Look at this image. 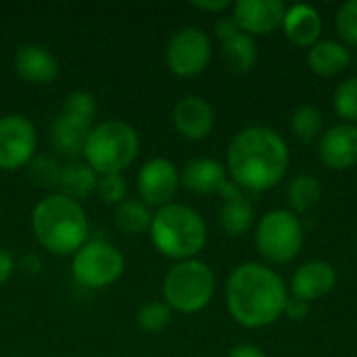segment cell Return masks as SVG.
I'll return each mask as SVG.
<instances>
[{"label":"cell","instance_id":"obj_1","mask_svg":"<svg viewBox=\"0 0 357 357\" xmlns=\"http://www.w3.org/2000/svg\"><path fill=\"white\" fill-rule=\"evenodd\" d=\"M291 153L287 140L266 126L241 130L228 146V174L241 190L264 192L287 174Z\"/></svg>","mask_w":357,"mask_h":357},{"label":"cell","instance_id":"obj_2","mask_svg":"<svg viewBox=\"0 0 357 357\" xmlns=\"http://www.w3.org/2000/svg\"><path fill=\"white\" fill-rule=\"evenodd\" d=\"M289 299L284 280L257 261L236 266L226 282V307L234 322L245 328L274 324L284 314Z\"/></svg>","mask_w":357,"mask_h":357},{"label":"cell","instance_id":"obj_3","mask_svg":"<svg viewBox=\"0 0 357 357\" xmlns=\"http://www.w3.org/2000/svg\"><path fill=\"white\" fill-rule=\"evenodd\" d=\"M31 230L46 251L54 255H69L86 245L88 218L77 201L56 192L44 197L33 207Z\"/></svg>","mask_w":357,"mask_h":357},{"label":"cell","instance_id":"obj_4","mask_svg":"<svg viewBox=\"0 0 357 357\" xmlns=\"http://www.w3.org/2000/svg\"><path fill=\"white\" fill-rule=\"evenodd\" d=\"M149 232L155 249L176 261L195 259L207 243V224L201 213L180 203L157 209Z\"/></svg>","mask_w":357,"mask_h":357},{"label":"cell","instance_id":"obj_5","mask_svg":"<svg viewBox=\"0 0 357 357\" xmlns=\"http://www.w3.org/2000/svg\"><path fill=\"white\" fill-rule=\"evenodd\" d=\"M138 151L140 138L136 128L121 119H107L90 130L82 155L98 176H107L130 167Z\"/></svg>","mask_w":357,"mask_h":357},{"label":"cell","instance_id":"obj_6","mask_svg":"<svg viewBox=\"0 0 357 357\" xmlns=\"http://www.w3.org/2000/svg\"><path fill=\"white\" fill-rule=\"evenodd\" d=\"M163 301L180 314L205 310L215 295V274L201 259L178 261L163 278Z\"/></svg>","mask_w":357,"mask_h":357},{"label":"cell","instance_id":"obj_7","mask_svg":"<svg viewBox=\"0 0 357 357\" xmlns=\"http://www.w3.org/2000/svg\"><path fill=\"white\" fill-rule=\"evenodd\" d=\"M255 247L274 266L291 264L303 247L301 220L291 209L268 211L255 228Z\"/></svg>","mask_w":357,"mask_h":357},{"label":"cell","instance_id":"obj_8","mask_svg":"<svg viewBox=\"0 0 357 357\" xmlns=\"http://www.w3.org/2000/svg\"><path fill=\"white\" fill-rule=\"evenodd\" d=\"M126 259L117 247L107 241H90L73 253V278L86 289H105L119 280Z\"/></svg>","mask_w":357,"mask_h":357},{"label":"cell","instance_id":"obj_9","mask_svg":"<svg viewBox=\"0 0 357 357\" xmlns=\"http://www.w3.org/2000/svg\"><path fill=\"white\" fill-rule=\"evenodd\" d=\"M213 46L209 36L199 27H182L176 31L165 50L167 67L178 77H195L203 73L211 61Z\"/></svg>","mask_w":357,"mask_h":357},{"label":"cell","instance_id":"obj_10","mask_svg":"<svg viewBox=\"0 0 357 357\" xmlns=\"http://www.w3.org/2000/svg\"><path fill=\"white\" fill-rule=\"evenodd\" d=\"M38 144L36 126L19 113L0 117V169L13 172L33 159Z\"/></svg>","mask_w":357,"mask_h":357},{"label":"cell","instance_id":"obj_11","mask_svg":"<svg viewBox=\"0 0 357 357\" xmlns=\"http://www.w3.org/2000/svg\"><path fill=\"white\" fill-rule=\"evenodd\" d=\"M138 195L140 201L149 207H165L178 192L180 174L176 165L165 157L149 159L138 172Z\"/></svg>","mask_w":357,"mask_h":357},{"label":"cell","instance_id":"obj_12","mask_svg":"<svg viewBox=\"0 0 357 357\" xmlns=\"http://www.w3.org/2000/svg\"><path fill=\"white\" fill-rule=\"evenodd\" d=\"M287 6L280 0H238L232 4V19L247 36H268L282 27Z\"/></svg>","mask_w":357,"mask_h":357},{"label":"cell","instance_id":"obj_13","mask_svg":"<svg viewBox=\"0 0 357 357\" xmlns=\"http://www.w3.org/2000/svg\"><path fill=\"white\" fill-rule=\"evenodd\" d=\"M322 163L333 172H345L357 165V123H339L328 128L318 142Z\"/></svg>","mask_w":357,"mask_h":357},{"label":"cell","instance_id":"obj_14","mask_svg":"<svg viewBox=\"0 0 357 357\" xmlns=\"http://www.w3.org/2000/svg\"><path fill=\"white\" fill-rule=\"evenodd\" d=\"M172 121L180 136L197 142V140H205L211 134L215 123V113L213 107L203 96L188 94L180 98L178 105L174 107Z\"/></svg>","mask_w":357,"mask_h":357},{"label":"cell","instance_id":"obj_15","mask_svg":"<svg viewBox=\"0 0 357 357\" xmlns=\"http://www.w3.org/2000/svg\"><path fill=\"white\" fill-rule=\"evenodd\" d=\"M337 284V272L328 261L314 259L299 266L291 278V293L305 303L326 297Z\"/></svg>","mask_w":357,"mask_h":357},{"label":"cell","instance_id":"obj_16","mask_svg":"<svg viewBox=\"0 0 357 357\" xmlns=\"http://www.w3.org/2000/svg\"><path fill=\"white\" fill-rule=\"evenodd\" d=\"M15 71L29 84H50L59 75V63L54 54L40 44H25L15 54Z\"/></svg>","mask_w":357,"mask_h":357},{"label":"cell","instance_id":"obj_17","mask_svg":"<svg viewBox=\"0 0 357 357\" xmlns=\"http://www.w3.org/2000/svg\"><path fill=\"white\" fill-rule=\"evenodd\" d=\"M226 172V165L218 159L197 157L184 165V172L180 174V184H184V188L195 195H220L222 186L228 182Z\"/></svg>","mask_w":357,"mask_h":357},{"label":"cell","instance_id":"obj_18","mask_svg":"<svg viewBox=\"0 0 357 357\" xmlns=\"http://www.w3.org/2000/svg\"><path fill=\"white\" fill-rule=\"evenodd\" d=\"M322 27H324L322 17L314 6H310V4H293L291 8H287L282 29H284L287 38L295 46L312 48L316 42H320Z\"/></svg>","mask_w":357,"mask_h":357},{"label":"cell","instance_id":"obj_19","mask_svg":"<svg viewBox=\"0 0 357 357\" xmlns=\"http://www.w3.org/2000/svg\"><path fill=\"white\" fill-rule=\"evenodd\" d=\"M351 63V50L339 40H320L307 50V65L320 77H335Z\"/></svg>","mask_w":357,"mask_h":357},{"label":"cell","instance_id":"obj_20","mask_svg":"<svg viewBox=\"0 0 357 357\" xmlns=\"http://www.w3.org/2000/svg\"><path fill=\"white\" fill-rule=\"evenodd\" d=\"M220 42H222V56H224L226 65L230 67V71L249 73L257 65V59H259L257 44L245 31L238 29Z\"/></svg>","mask_w":357,"mask_h":357},{"label":"cell","instance_id":"obj_21","mask_svg":"<svg viewBox=\"0 0 357 357\" xmlns=\"http://www.w3.org/2000/svg\"><path fill=\"white\" fill-rule=\"evenodd\" d=\"M90 130H92L90 123L59 113V117L52 121V142L65 155H79L84 153V144Z\"/></svg>","mask_w":357,"mask_h":357},{"label":"cell","instance_id":"obj_22","mask_svg":"<svg viewBox=\"0 0 357 357\" xmlns=\"http://www.w3.org/2000/svg\"><path fill=\"white\" fill-rule=\"evenodd\" d=\"M96 182H98V174L86 163H71L65 165L61 169V178H59V190L61 195L73 199L79 203V199L96 192Z\"/></svg>","mask_w":357,"mask_h":357},{"label":"cell","instance_id":"obj_23","mask_svg":"<svg viewBox=\"0 0 357 357\" xmlns=\"http://www.w3.org/2000/svg\"><path fill=\"white\" fill-rule=\"evenodd\" d=\"M253 220H255V209L245 195L224 201L220 209V226L228 236L245 234L253 226Z\"/></svg>","mask_w":357,"mask_h":357},{"label":"cell","instance_id":"obj_24","mask_svg":"<svg viewBox=\"0 0 357 357\" xmlns=\"http://www.w3.org/2000/svg\"><path fill=\"white\" fill-rule=\"evenodd\" d=\"M320 199H322V184L316 176L301 174L293 178L291 184L287 186V203L295 215L312 211L320 203Z\"/></svg>","mask_w":357,"mask_h":357},{"label":"cell","instance_id":"obj_25","mask_svg":"<svg viewBox=\"0 0 357 357\" xmlns=\"http://www.w3.org/2000/svg\"><path fill=\"white\" fill-rule=\"evenodd\" d=\"M113 218H115V226L130 236L151 230V222H153L151 207L138 199H126L123 203H119L115 207Z\"/></svg>","mask_w":357,"mask_h":357},{"label":"cell","instance_id":"obj_26","mask_svg":"<svg viewBox=\"0 0 357 357\" xmlns=\"http://www.w3.org/2000/svg\"><path fill=\"white\" fill-rule=\"evenodd\" d=\"M291 130L297 140L301 142H314L324 134V115L314 105H301L293 111L291 117Z\"/></svg>","mask_w":357,"mask_h":357},{"label":"cell","instance_id":"obj_27","mask_svg":"<svg viewBox=\"0 0 357 357\" xmlns=\"http://www.w3.org/2000/svg\"><path fill=\"white\" fill-rule=\"evenodd\" d=\"M172 322V310L165 301H149L136 314V324L149 335L163 333Z\"/></svg>","mask_w":357,"mask_h":357},{"label":"cell","instance_id":"obj_28","mask_svg":"<svg viewBox=\"0 0 357 357\" xmlns=\"http://www.w3.org/2000/svg\"><path fill=\"white\" fill-rule=\"evenodd\" d=\"M333 105L343 123H357V77H347L337 86Z\"/></svg>","mask_w":357,"mask_h":357},{"label":"cell","instance_id":"obj_29","mask_svg":"<svg viewBox=\"0 0 357 357\" xmlns=\"http://www.w3.org/2000/svg\"><path fill=\"white\" fill-rule=\"evenodd\" d=\"M61 113L73 117V119H79V121H86L92 126L94 121V115H96V100L90 92H84V90H73L65 96L63 100V109Z\"/></svg>","mask_w":357,"mask_h":357},{"label":"cell","instance_id":"obj_30","mask_svg":"<svg viewBox=\"0 0 357 357\" xmlns=\"http://www.w3.org/2000/svg\"><path fill=\"white\" fill-rule=\"evenodd\" d=\"M61 165L50 159V157H44V155H38L33 157L29 163H27V172H29V178L33 184H38L40 188H59V178H61Z\"/></svg>","mask_w":357,"mask_h":357},{"label":"cell","instance_id":"obj_31","mask_svg":"<svg viewBox=\"0 0 357 357\" xmlns=\"http://www.w3.org/2000/svg\"><path fill=\"white\" fill-rule=\"evenodd\" d=\"M335 25H337V33L343 40V44L349 48H357V0H349L345 4H341V8L337 10L335 17Z\"/></svg>","mask_w":357,"mask_h":357},{"label":"cell","instance_id":"obj_32","mask_svg":"<svg viewBox=\"0 0 357 357\" xmlns=\"http://www.w3.org/2000/svg\"><path fill=\"white\" fill-rule=\"evenodd\" d=\"M96 192L98 197L109 203V205H119L126 201L128 195V182L121 174H107V176H98L96 182Z\"/></svg>","mask_w":357,"mask_h":357},{"label":"cell","instance_id":"obj_33","mask_svg":"<svg viewBox=\"0 0 357 357\" xmlns=\"http://www.w3.org/2000/svg\"><path fill=\"white\" fill-rule=\"evenodd\" d=\"M284 314L291 318V320H303L307 314H310V303H305V301H301V299H289V303H287V310H284Z\"/></svg>","mask_w":357,"mask_h":357},{"label":"cell","instance_id":"obj_34","mask_svg":"<svg viewBox=\"0 0 357 357\" xmlns=\"http://www.w3.org/2000/svg\"><path fill=\"white\" fill-rule=\"evenodd\" d=\"M13 270H15V257H13V253L6 251V249H0V287L10 278Z\"/></svg>","mask_w":357,"mask_h":357},{"label":"cell","instance_id":"obj_35","mask_svg":"<svg viewBox=\"0 0 357 357\" xmlns=\"http://www.w3.org/2000/svg\"><path fill=\"white\" fill-rule=\"evenodd\" d=\"M195 8L199 10H207V13H222L230 6L228 0H192L190 2Z\"/></svg>","mask_w":357,"mask_h":357},{"label":"cell","instance_id":"obj_36","mask_svg":"<svg viewBox=\"0 0 357 357\" xmlns=\"http://www.w3.org/2000/svg\"><path fill=\"white\" fill-rule=\"evenodd\" d=\"M228 357H268V356H266V354H264V349H259L257 345L243 343V345L232 347V351L228 354Z\"/></svg>","mask_w":357,"mask_h":357},{"label":"cell","instance_id":"obj_37","mask_svg":"<svg viewBox=\"0 0 357 357\" xmlns=\"http://www.w3.org/2000/svg\"><path fill=\"white\" fill-rule=\"evenodd\" d=\"M234 31H238V25L234 23V19H232V17H222V19L215 23V33H218V38H220V40L228 38V36H230V33H234Z\"/></svg>","mask_w":357,"mask_h":357},{"label":"cell","instance_id":"obj_38","mask_svg":"<svg viewBox=\"0 0 357 357\" xmlns=\"http://www.w3.org/2000/svg\"><path fill=\"white\" fill-rule=\"evenodd\" d=\"M19 268H21L23 272H27V274H36V272H40L42 261H40V257H38V255L27 253V255H23V257L19 259Z\"/></svg>","mask_w":357,"mask_h":357}]
</instances>
